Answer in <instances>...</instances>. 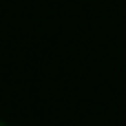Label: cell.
<instances>
[{
  "instance_id": "1",
  "label": "cell",
  "mask_w": 126,
  "mask_h": 126,
  "mask_svg": "<svg viewBox=\"0 0 126 126\" xmlns=\"http://www.w3.org/2000/svg\"><path fill=\"white\" fill-rule=\"evenodd\" d=\"M0 126H9V124H7V122H2V120H0Z\"/></svg>"
}]
</instances>
